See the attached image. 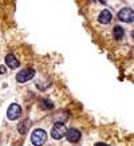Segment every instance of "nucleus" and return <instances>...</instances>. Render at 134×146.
I'll list each match as a JSON object with an SVG mask.
<instances>
[{
  "instance_id": "1",
  "label": "nucleus",
  "mask_w": 134,
  "mask_h": 146,
  "mask_svg": "<svg viewBox=\"0 0 134 146\" xmlns=\"http://www.w3.org/2000/svg\"><path fill=\"white\" fill-rule=\"evenodd\" d=\"M47 141V133L43 129H35L31 134V142L34 146H42Z\"/></svg>"
},
{
  "instance_id": "2",
  "label": "nucleus",
  "mask_w": 134,
  "mask_h": 146,
  "mask_svg": "<svg viewBox=\"0 0 134 146\" xmlns=\"http://www.w3.org/2000/svg\"><path fill=\"white\" fill-rule=\"evenodd\" d=\"M66 131H67L66 125L63 122H56L52 126V129H51V137L54 139H60V138H63L66 135Z\"/></svg>"
},
{
  "instance_id": "3",
  "label": "nucleus",
  "mask_w": 134,
  "mask_h": 146,
  "mask_svg": "<svg viewBox=\"0 0 134 146\" xmlns=\"http://www.w3.org/2000/svg\"><path fill=\"white\" fill-rule=\"evenodd\" d=\"M118 19L121 22H125V23H131L134 20V11L131 8H122L118 12Z\"/></svg>"
},
{
  "instance_id": "4",
  "label": "nucleus",
  "mask_w": 134,
  "mask_h": 146,
  "mask_svg": "<svg viewBox=\"0 0 134 146\" xmlns=\"http://www.w3.org/2000/svg\"><path fill=\"white\" fill-rule=\"evenodd\" d=\"M34 75H35V71L32 70V68H26V70L20 71L18 75H16V80H18L19 83H26L30 79H32Z\"/></svg>"
},
{
  "instance_id": "5",
  "label": "nucleus",
  "mask_w": 134,
  "mask_h": 146,
  "mask_svg": "<svg viewBox=\"0 0 134 146\" xmlns=\"http://www.w3.org/2000/svg\"><path fill=\"white\" fill-rule=\"evenodd\" d=\"M20 114H22V109H20V106H19L18 103H12L8 107V110H7V117L11 121L18 119L19 117H20Z\"/></svg>"
},
{
  "instance_id": "6",
  "label": "nucleus",
  "mask_w": 134,
  "mask_h": 146,
  "mask_svg": "<svg viewBox=\"0 0 134 146\" xmlns=\"http://www.w3.org/2000/svg\"><path fill=\"white\" fill-rule=\"evenodd\" d=\"M64 137L67 138V141L68 142H72V143H75L80 139V131L79 130H76V129H70V130H67L66 131V135Z\"/></svg>"
},
{
  "instance_id": "7",
  "label": "nucleus",
  "mask_w": 134,
  "mask_h": 146,
  "mask_svg": "<svg viewBox=\"0 0 134 146\" xmlns=\"http://www.w3.org/2000/svg\"><path fill=\"white\" fill-rule=\"evenodd\" d=\"M113 19V15L110 11H107V9H103L102 12L99 13L98 16V22L101 23V24H109V23L111 22Z\"/></svg>"
},
{
  "instance_id": "8",
  "label": "nucleus",
  "mask_w": 134,
  "mask_h": 146,
  "mask_svg": "<svg viewBox=\"0 0 134 146\" xmlns=\"http://www.w3.org/2000/svg\"><path fill=\"white\" fill-rule=\"evenodd\" d=\"M5 63H7V66H8L9 68H16V67L19 66V60L13 56L12 54H8V55L5 56Z\"/></svg>"
},
{
  "instance_id": "9",
  "label": "nucleus",
  "mask_w": 134,
  "mask_h": 146,
  "mask_svg": "<svg viewBox=\"0 0 134 146\" xmlns=\"http://www.w3.org/2000/svg\"><path fill=\"white\" fill-rule=\"evenodd\" d=\"M30 126H31V122H30V119H24L22 122V123L18 126V130L20 134H26L27 131H28V129H30Z\"/></svg>"
},
{
  "instance_id": "10",
  "label": "nucleus",
  "mask_w": 134,
  "mask_h": 146,
  "mask_svg": "<svg viewBox=\"0 0 134 146\" xmlns=\"http://www.w3.org/2000/svg\"><path fill=\"white\" fill-rule=\"evenodd\" d=\"M113 35H114V38H115L117 40H119L123 38V35H125V31H123V28L119 26H115L114 27V30H113Z\"/></svg>"
},
{
  "instance_id": "11",
  "label": "nucleus",
  "mask_w": 134,
  "mask_h": 146,
  "mask_svg": "<svg viewBox=\"0 0 134 146\" xmlns=\"http://www.w3.org/2000/svg\"><path fill=\"white\" fill-rule=\"evenodd\" d=\"M42 106H43V109H52V103L47 101V99H43L42 101Z\"/></svg>"
},
{
  "instance_id": "12",
  "label": "nucleus",
  "mask_w": 134,
  "mask_h": 146,
  "mask_svg": "<svg viewBox=\"0 0 134 146\" xmlns=\"http://www.w3.org/2000/svg\"><path fill=\"white\" fill-rule=\"evenodd\" d=\"M94 146H109L107 143H103V142H98V143H95Z\"/></svg>"
},
{
  "instance_id": "13",
  "label": "nucleus",
  "mask_w": 134,
  "mask_h": 146,
  "mask_svg": "<svg viewBox=\"0 0 134 146\" xmlns=\"http://www.w3.org/2000/svg\"><path fill=\"white\" fill-rule=\"evenodd\" d=\"M4 72H5V67L0 66V74H4Z\"/></svg>"
},
{
  "instance_id": "14",
  "label": "nucleus",
  "mask_w": 134,
  "mask_h": 146,
  "mask_svg": "<svg viewBox=\"0 0 134 146\" xmlns=\"http://www.w3.org/2000/svg\"><path fill=\"white\" fill-rule=\"evenodd\" d=\"M131 36H133V38H134V31H133V32H131Z\"/></svg>"
},
{
  "instance_id": "15",
  "label": "nucleus",
  "mask_w": 134,
  "mask_h": 146,
  "mask_svg": "<svg viewBox=\"0 0 134 146\" xmlns=\"http://www.w3.org/2000/svg\"><path fill=\"white\" fill-rule=\"evenodd\" d=\"M101 1H102V3H105V1H106V0H101Z\"/></svg>"
}]
</instances>
